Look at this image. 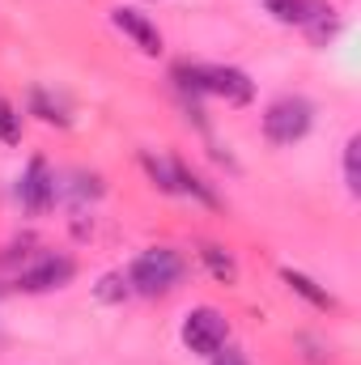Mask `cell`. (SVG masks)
Wrapping results in <instances>:
<instances>
[{
	"mask_svg": "<svg viewBox=\"0 0 361 365\" xmlns=\"http://www.w3.org/2000/svg\"><path fill=\"white\" fill-rule=\"evenodd\" d=\"M183 276H187V264H183L179 251H171V247H149V251H141V255L132 259L128 284H132V293H141V297H162V293L179 289Z\"/></svg>",
	"mask_w": 361,
	"mask_h": 365,
	"instance_id": "1",
	"label": "cell"
},
{
	"mask_svg": "<svg viewBox=\"0 0 361 365\" xmlns=\"http://www.w3.org/2000/svg\"><path fill=\"white\" fill-rule=\"evenodd\" d=\"M310 123H315V106L306 98H298V93L276 98L264 110V136L272 145H298L310 132Z\"/></svg>",
	"mask_w": 361,
	"mask_h": 365,
	"instance_id": "2",
	"label": "cell"
},
{
	"mask_svg": "<svg viewBox=\"0 0 361 365\" xmlns=\"http://www.w3.org/2000/svg\"><path fill=\"white\" fill-rule=\"evenodd\" d=\"M225 340H230V323H225V314L217 306H195L183 319V344H187V353L213 357L217 349H225Z\"/></svg>",
	"mask_w": 361,
	"mask_h": 365,
	"instance_id": "3",
	"label": "cell"
},
{
	"mask_svg": "<svg viewBox=\"0 0 361 365\" xmlns=\"http://www.w3.org/2000/svg\"><path fill=\"white\" fill-rule=\"evenodd\" d=\"M17 200L30 217H43L56 208V175L47 166V158H30L26 170H21V182H17Z\"/></svg>",
	"mask_w": 361,
	"mask_h": 365,
	"instance_id": "4",
	"label": "cell"
},
{
	"mask_svg": "<svg viewBox=\"0 0 361 365\" xmlns=\"http://www.w3.org/2000/svg\"><path fill=\"white\" fill-rule=\"evenodd\" d=\"M200 93H217L230 106H247L255 98V81L230 64H200Z\"/></svg>",
	"mask_w": 361,
	"mask_h": 365,
	"instance_id": "5",
	"label": "cell"
},
{
	"mask_svg": "<svg viewBox=\"0 0 361 365\" xmlns=\"http://www.w3.org/2000/svg\"><path fill=\"white\" fill-rule=\"evenodd\" d=\"M73 276H77V259L73 255H43L39 264L17 272V289L21 293H51V289H64Z\"/></svg>",
	"mask_w": 361,
	"mask_h": 365,
	"instance_id": "6",
	"label": "cell"
},
{
	"mask_svg": "<svg viewBox=\"0 0 361 365\" xmlns=\"http://www.w3.org/2000/svg\"><path fill=\"white\" fill-rule=\"evenodd\" d=\"M111 26L119 30V34H128L145 56H162L166 51V43H162V30H158V21H149L141 9H128V4H119V9H111Z\"/></svg>",
	"mask_w": 361,
	"mask_h": 365,
	"instance_id": "7",
	"label": "cell"
},
{
	"mask_svg": "<svg viewBox=\"0 0 361 365\" xmlns=\"http://www.w3.org/2000/svg\"><path fill=\"white\" fill-rule=\"evenodd\" d=\"M280 280H285V284H289L298 297H306L315 310H336V297H332L327 289H319V284H315L306 272H293V268H285V272H280Z\"/></svg>",
	"mask_w": 361,
	"mask_h": 365,
	"instance_id": "8",
	"label": "cell"
},
{
	"mask_svg": "<svg viewBox=\"0 0 361 365\" xmlns=\"http://www.w3.org/2000/svg\"><path fill=\"white\" fill-rule=\"evenodd\" d=\"M200 259L208 264V272L217 276L221 284H234V280H238V264H234V255H230L225 247H217V242H204V247H200Z\"/></svg>",
	"mask_w": 361,
	"mask_h": 365,
	"instance_id": "9",
	"label": "cell"
},
{
	"mask_svg": "<svg viewBox=\"0 0 361 365\" xmlns=\"http://www.w3.org/2000/svg\"><path fill=\"white\" fill-rule=\"evenodd\" d=\"M93 297H98L102 306H119V302H128V297H132L128 272H102L98 276V284H93Z\"/></svg>",
	"mask_w": 361,
	"mask_h": 365,
	"instance_id": "10",
	"label": "cell"
},
{
	"mask_svg": "<svg viewBox=\"0 0 361 365\" xmlns=\"http://www.w3.org/2000/svg\"><path fill=\"white\" fill-rule=\"evenodd\" d=\"M315 4L319 0H264V9L276 21H285V26H306V17L315 13Z\"/></svg>",
	"mask_w": 361,
	"mask_h": 365,
	"instance_id": "11",
	"label": "cell"
},
{
	"mask_svg": "<svg viewBox=\"0 0 361 365\" xmlns=\"http://www.w3.org/2000/svg\"><path fill=\"white\" fill-rule=\"evenodd\" d=\"M171 166H175V187H179V191H187V195H195L200 204H217V191H213L208 182L200 179V175H195L191 166H183V162H171Z\"/></svg>",
	"mask_w": 361,
	"mask_h": 365,
	"instance_id": "12",
	"label": "cell"
},
{
	"mask_svg": "<svg viewBox=\"0 0 361 365\" xmlns=\"http://www.w3.org/2000/svg\"><path fill=\"white\" fill-rule=\"evenodd\" d=\"M141 166L149 170V179L158 191H166V195H175L179 187H175V166L171 162H162V158H153V153H141Z\"/></svg>",
	"mask_w": 361,
	"mask_h": 365,
	"instance_id": "13",
	"label": "cell"
},
{
	"mask_svg": "<svg viewBox=\"0 0 361 365\" xmlns=\"http://www.w3.org/2000/svg\"><path fill=\"white\" fill-rule=\"evenodd\" d=\"M357 153H361V136H349V140H345V187H349V195H361Z\"/></svg>",
	"mask_w": 361,
	"mask_h": 365,
	"instance_id": "14",
	"label": "cell"
},
{
	"mask_svg": "<svg viewBox=\"0 0 361 365\" xmlns=\"http://www.w3.org/2000/svg\"><path fill=\"white\" fill-rule=\"evenodd\" d=\"M0 140L4 145H21V115L9 98H0Z\"/></svg>",
	"mask_w": 361,
	"mask_h": 365,
	"instance_id": "15",
	"label": "cell"
},
{
	"mask_svg": "<svg viewBox=\"0 0 361 365\" xmlns=\"http://www.w3.org/2000/svg\"><path fill=\"white\" fill-rule=\"evenodd\" d=\"M30 106H34V115H39L43 123H68V115H64V110L47 98V90H34V93H30Z\"/></svg>",
	"mask_w": 361,
	"mask_h": 365,
	"instance_id": "16",
	"label": "cell"
},
{
	"mask_svg": "<svg viewBox=\"0 0 361 365\" xmlns=\"http://www.w3.org/2000/svg\"><path fill=\"white\" fill-rule=\"evenodd\" d=\"M208 361H213V365H251L247 357H243V353H238V349H230V344H225V349H217Z\"/></svg>",
	"mask_w": 361,
	"mask_h": 365,
	"instance_id": "17",
	"label": "cell"
}]
</instances>
